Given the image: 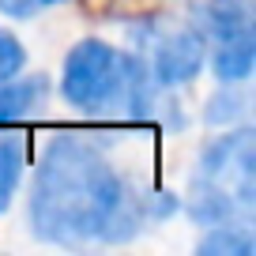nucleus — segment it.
<instances>
[{
	"label": "nucleus",
	"mask_w": 256,
	"mask_h": 256,
	"mask_svg": "<svg viewBox=\"0 0 256 256\" xmlns=\"http://www.w3.org/2000/svg\"><path fill=\"white\" fill-rule=\"evenodd\" d=\"M188 19L208 46L238 34H256V0H200Z\"/></svg>",
	"instance_id": "6"
},
{
	"label": "nucleus",
	"mask_w": 256,
	"mask_h": 256,
	"mask_svg": "<svg viewBox=\"0 0 256 256\" xmlns=\"http://www.w3.org/2000/svg\"><path fill=\"white\" fill-rule=\"evenodd\" d=\"M26 68V49L12 30H0V83Z\"/></svg>",
	"instance_id": "11"
},
{
	"label": "nucleus",
	"mask_w": 256,
	"mask_h": 256,
	"mask_svg": "<svg viewBox=\"0 0 256 256\" xmlns=\"http://www.w3.org/2000/svg\"><path fill=\"white\" fill-rule=\"evenodd\" d=\"M204 238L196 241L200 256H252L256 252V234L252 222H218L204 226Z\"/></svg>",
	"instance_id": "8"
},
{
	"label": "nucleus",
	"mask_w": 256,
	"mask_h": 256,
	"mask_svg": "<svg viewBox=\"0 0 256 256\" xmlns=\"http://www.w3.org/2000/svg\"><path fill=\"white\" fill-rule=\"evenodd\" d=\"M162 94L151 68L136 49L110 46L102 38H83L68 49L60 72V98L76 113L94 120L136 128L162 117Z\"/></svg>",
	"instance_id": "2"
},
{
	"label": "nucleus",
	"mask_w": 256,
	"mask_h": 256,
	"mask_svg": "<svg viewBox=\"0 0 256 256\" xmlns=\"http://www.w3.org/2000/svg\"><path fill=\"white\" fill-rule=\"evenodd\" d=\"M218 83H245L252 76V64H256V34H238V38H226V42H211L208 46V60Z\"/></svg>",
	"instance_id": "7"
},
{
	"label": "nucleus",
	"mask_w": 256,
	"mask_h": 256,
	"mask_svg": "<svg viewBox=\"0 0 256 256\" xmlns=\"http://www.w3.org/2000/svg\"><path fill=\"white\" fill-rule=\"evenodd\" d=\"M53 83L46 72H19L0 83V128H16L26 120H38L49 110Z\"/></svg>",
	"instance_id": "5"
},
{
	"label": "nucleus",
	"mask_w": 256,
	"mask_h": 256,
	"mask_svg": "<svg viewBox=\"0 0 256 256\" xmlns=\"http://www.w3.org/2000/svg\"><path fill=\"white\" fill-rule=\"evenodd\" d=\"M26 174V140L0 136V211H8Z\"/></svg>",
	"instance_id": "9"
},
{
	"label": "nucleus",
	"mask_w": 256,
	"mask_h": 256,
	"mask_svg": "<svg viewBox=\"0 0 256 256\" xmlns=\"http://www.w3.org/2000/svg\"><path fill=\"white\" fill-rule=\"evenodd\" d=\"M53 4H60V0H53Z\"/></svg>",
	"instance_id": "13"
},
{
	"label": "nucleus",
	"mask_w": 256,
	"mask_h": 256,
	"mask_svg": "<svg viewBox=\"0 0 256 256\" xmlns=\"http://www.w3.org/2000/svg\"><path fill=\"white\" fill-rule=\"evenodd\" d=\"M245 102L248 98L238 90V83H222V90L211 94L208 106H204V120H208L211 128H234V124H241L245 113H248Z\"/></svg>",
	"instance_id": "10"
},
{
	"label": "nucleus",
	"mask_w": 256,
	"mask_h": 256,
	"mask_svg": "<svg viewBox=\"0 0 256 256\" xmlns=\"http://www.w3.org/2000/svg\"><path fill=\"white\" fill-rule=\"evenodd\" d=\"M132 49L144 56L154 83L162 90H177L204 72L208 42L192 26V19L174 16H147L132 23Z\"/></svg>",
	"instance_id": "4"
},
{
	"label": "nucleus",
	"mask_w": 256,
	"mask_h": 256,
	"mask_svg": "<svg viewBox=\"0 0 256 256\" xmlns=\"http://www.w3.org/2000/svg\"><path fill=\"white\" fill-rule=\"evenodd\" d=\"M177 211L181 200L170 188L124 177L94 140L76 132H56L46 144L26 196L34 238L60 248L124 245Z\"/></svg>",
	"instance_id": "1"
},
{
	"label": "nucleus",
	"mask_w": 256,
	"mask_h": 256,
	"mask_svg": "<svg viewBox=\"0 0 256 256\" xmlns=\"http://www.w3.org/2000/svg\"><path fill=\"white\" fill-rule=\"evenodd\" d=\"M42 8H53V0H0V16L12 19H34Z\"/></svg>",
	"instance_id": "12"
},
{
	"label": "nucleus",
	"mask_w": 256,
	"mask_h": 256,
	"mask_svg": "<svg viewBox=\"0 0 256 256\" xmlns=\"http://www.w3.org/2000/svg\"><path fill=\"white\" fill-rule=\"evenodd\" d=\"M184 211L196 226L252 222L256 215V147L252 128L234 124L215 136L196 158Z\"/></svg>",
	"instance_id": "3"
}]
</instances>
